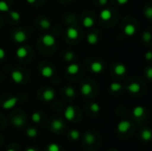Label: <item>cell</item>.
<instances>
[{
    "instance_id": "4dcf8cb0",
    "label": "cell",
    "mask_w": 152,
    "mask_h": 151,
    "mask_svg": "<svg viewBox=\"0 0 152 151\" xmlns=\"http://www.w3.org/2000/svg\"><path fill=\"white\" fill-rule=\"evenodd\" d=\"M10 11V5L9 4L4 0H0V12H7Z\"/></svg>"
},
{
    "instance_id": "7bdbcfd3",
    "label": "cell",
    "mask_w": 152,
    "mask_h": 151,
    "mask_svg": "<svg viewBox=\"0 0 152 151\" xmlns=\"http://www.w3.org/2000/svg\"><path fill=\"white\" fill-rule=\"evenodd\" d=\"M26 2H27L28 4H33L34 3H36V2H37V0H26Z\"/></svg>"
},
{
    "instance_id": "1f68e13d",
    "label": "cell",
    "mask_w": 152,
    "mask_h": 151,
    "mask_svg": "<svg viewBox=\"0 0 152 151\" xmlns=\"http://www.w3.org/2000/svg\"><path fill=\"white\" fill-rule=\"evenodd\" d=\"M89 109H90V110H91L93 113L97 114V113H99L100 110H101V106H100L97 102H92V103L90 104V106H89Z\"/></svg>"
},
{
    "instance_id": "f546056e",
    "label": "cell",
    "mask_w": 152,
    "mask_h": 151,
    "mask_svg": "<svg viewBox=\"0 0 152 151\" xmlns=\"http://www.w3.org/2000/svg\"><path fill=\"white\" fill-rule=\"evenodd\" d=\"M64 93H65V95H66L67 97H69V98H73V97L75 96L76 92H75V89H74L72 86L68 85V86L65 87V89H64Z\"/></svg>"
},
{
    "instance_id": "ffe728a7",
    "label": "cell",
    "mask_w": 152,
    "mask_h": 151,
    "mask_svg": "<svg viewBox=\"0 0 152 151\" xmlns=\"http://www.w3.org/2000/svg\"><path fill=\"white\" fill-rule=\"evenodd\" d=\"M80 66L77 63H71L66 68V72L69 75H76L79 72Z\"/></svg>"
},
{
    "instance_id": "d590c367",
    "label": "cell",
    "mask_w": 152,
    "mask_h": 151,
    "mask_svg": "<svg viewBox=\"0 0 152 151\" xmlns=\"http://www.w3.org/2000/svg\"><path fill=\"white\" fill-rule=\"evenodd\" d=\"M142 40L144 43H150L151 40V32L150 30L144 31L142 34Z\"/></svg>"
},
{
    "instance_id": "e575fe53",
    "label": "cell",
    "mask_w": 152,
    "mask_h": 151,
    "mask_svg": "<svg viewBox=\"0 0 152 151\" xmlns=\"http://www.w3.org/2000/svg\"><path fill=\"white\" fill-rule=\"evenodd\" d=\"M74 59H75V53L72 51L69 50V51H67L65 53V54H64V60L66 61H71Z\"/></svg>"
},
{
    "instance_id": "60d3db41",
    "label": "cell",
    "mask_w": 152,
    "mask_h": 151,
    "mask_svg": "<svg viewBox=\"0 0 152 151\" xmlns=\"http://www.w3.org/2000/svg\"><path fill=\"white\" fill-rule=\"evenodd\" d=\"M129 0H117V3L119 4V5H125L126 4H128Z\"/></svg>"
},
{
    "instance_id": "2e32d148",
    "label": "cell",
    "mask_w": 152,
    "mask_h": 151,
    "mask_svg": "<svg viewBox=\"0 0 152 151\" xmlns=\"http://www.w3.org/2000/svg\"><path fill=\"white\" fill-rule=\"evenodd\" d=\"M100 18L103 21H108L112 18V12L109 8H104L100 12Z\"/></svg>"
},
{
    "instance_id": "ee69618b",
    "label": "cell",
    "mask_w": 152,
    "mask_h": 151,
    "mask_svg": "<svg viewBox=\"0 0 152 151\" xmlns=\"http://www.w3.org/2000/svg\"><path fill=\"white\" fill-rule=\"evenodd\" d=\"M25 151H37V150H36V149H34L33 147H28V148H27V149H26V150Z\"/></svg>"
},
{
    "instance_id": "5b68a950",
    "label": "cell",
    "mask_w": 152,
    "mask_h": 151,
    "mask_svg": "<svg viewBox=\"0 0 152 151\" xmlns=\"http://www.w3.org/2000/svg\"><path fill=\"white\" fill-rule=\"evenodd\" d=\"M18 101H19V98L12 96L11 98H8L2 103V108L4 109H11L15 107V105L18 103Z\"/></svg>"
},
{
    "instance_id": "ab89813d",
    "label": "cell",
    "mask_w": 152,
    "mask_h": 151,
    "mask_svg": "<svg viewBox=\"0 0 152 151\" xmlns=\"http://www.w3.org/2000/svg\"><path fill=\"white\" fill-rule=\"evenodd\" d=\"M144 58H145V60H147V61H151L152 60V53L151 51H148L146 53H145V55H144Z\"/></svg>"
},
{
    "instance_id": "d6a6232c",
    "label": "cell",
    "mask_w": 152,
    "mask_h": 151,
    "mask_svg": "<svg viewBox=\"0 0 152 151\" xmlns=\"http://www.w3.org/2000/svg\"><path fill=\"white\" fill-rule=\"evenodd\" d=\"M31 120L36 124L40 123V121H41V114H40V112H38V111L33 112L32 115H31Z\"/></svg>"
},
{
    "instance_id": "3957f363",
    "label": "cell",
    "mask_w": 152,
    "mask_h": 151,
    "mask_svg": "<svg viewBox=\"0 0 152 151\" xmlns=\"http://www.w3.org/2000/svg\"><path fill=\"white\" fill-rule=\"evenodd\" d=\"M41 40H42L43 44L46 47H52L56 44L55 37L51 34H45L44 36H42Z\"/></svg>"
},
{
    "instance_id": "f6af8a7d",
    "label": "cell",
    "mask_w": 152,
    "mask_h": 151,
    "mask_svg": "<svg viewBox=\"0 0 152 151\" xmlns=\"http://www.w3.org/2000/svg\"><path fill=\"white\" fill-rule=\"evenodd\" d=\"M6 151H16L14 149H12V148H8L7 150H6Z\"/></svg>"
},
{
    "instance_id": "9a60e30c",
    "label": "cell",
    "mask_w": 152,
    "mask_h": 151,
    "mask_svg": "<svg viewBox=\"0 0 152 151\" xmlns=\"http://www.w3.org/2000/svg\"><path fill=\"white\" fill-rule=\"evenodd\" d=\"M80 92L84 96H89L93 93V85L90 83H84L80 87Z\"/></svg>"
},
{
    "instance_id": "484cf974",
    "label": "cell",
    "mask_w": 152,
    "mask_h": 151,
    "mask_svg": "<svg viewBox=\"0 0 152 151\" xmlns=\"http://www.w3.org/2000/svg\"><path fill=\"white\" fill-rule=\"evenodd\" d=\"M9 17L11 18V20L13 21V22H19L20 20V14L19 12L17 11H9Z\"/></svg>"
},
{
    "instance_id": "74e56055",
    "label": "cell",
    "mask_w": 152,
    "mask_h": 151,
    "mask_svg": "<svg viewBox=\"0 0 152 151\" xmlns=\"http://www.w3.org/2000/svg\"><path fill=\"white\" fill-rule=\"evenodd\" d=\"M145 74H146V77H147V78L151 81V77H152V69L151 67H149V68H147V69L145 70Z\"/></svg>"
},
{
    "instance_id": "ba28073f",
    "label": "cell",
    "mask_w": 152,
    "mask_h": 151,
    "mask_svg": "<svg viewBox=\"0 0 152 151\" xmlns=\"http://www.w3.org/2000/svg\"><path fill=\"white\" fill-rule=\"evenodd\" d=\"M104 69L103 63L100 61H94L90 65V70L94 74H101Z\"/></svg>"
},
{
    "instance_id": "4316f807",
    "label": "cell",
    "mask_w": 152,
    "mask_h": 151,
    "mask_svg": "<svg viewBox=\"0 0 152 151\" xmlns=\"http://www.w3.org/2000/svg\"><path fill=\"white\" fill-rule=\"evenodd\" d=\"M69 136L70 140L76 142V141L79 140V138H80V132L77 129H71L69 132Z\"/></svg>"
},
{
    "instance_id": "52a82bcc",
    "label": "cell",
    "mask_w": 152,
    "mask_h": 151,
    "mask_svg": "<svg viewBox=\"0 0 152 151\" xmlns=\"http://www.w3.org/2000/svg\"><path fill=\"white\" fill-rule=\"evenodd\" d=\"M131 126H132V124H131L130 121H128V120H121V121L118 122L117 129H118V131L119 133H126V132H128L130 130Z\"/></svg>"
},
{
    "instance_id": "b9f144b4",
    "label": "cell",
    "mask_w": 152,
    "mask_h": 151,
    "mask_svg": "<svg viewBox=\"0 0 152 151\" xmlns=\"http://www.w3.org/2000/svg\"><path fill=\"white\" fill-rule=\"evenodd\" d=\"M98 2L102 4V5H105L108 4V0H98Z\"/></svg>"
},
{
    "instance_id": "83f0119b",
    "label": "cell",
    "mask_w": 152,
    "mask_h": 151,
    "mask_svg": "<svg viewBox=\"0 0 152 151\" xmlns=\"http://www.w3.org/2000/svg\"><path fill=\"white\" fill-rule=\"evenodd\" d=\"M122 85L118 82H112L110 85V90L111 93H118L122 89Z\"/></svg>"
},
{
    "instance_id": "bcb514c9",
    "label": "cell",
    "mask_w": 152,
    "mask_h": 151,
    "mask_svg": "<svg viewBox=\"0 0 152 151\" xmlns=\"http://www.w3.org/2000/svg\"><path fill=\"white\" fill-rule=\"evenodd\" d=\"M0 23H1V21H0Z\"/></svg>"
},
{
    "instance_id": "836d02e7",
    "label": "cell",
    "mask_w": 152,
    "mask_h": 151,
    "mask_svg": "<svg viewBox=\"0 0 152 151\" xmlns=\"http://www.w3.org/2000/svg\"><path fill=\"white\" fill-rule=\"evenodd\" d=\"M46 150L47 151H61V148H60L59 144H57L55 142H52L47 145Z\"/></svg>"
},
{
    "instance_id": "44dd1931",
    "label": "cell",
    "mask_w": 152,
    "mask_h": 151,
    "mask_svg": "<svg viewBox=\"0 0 152 151\" xmlns=\"http://www.w3.org/2000/svg\"><path fill=\"white\" fill-rule=\"evenodd\" d=\"M144 113H145V109L142 106H136L132 110V114L135 118H140L143 117Z\"/></svg>"
},
{
    "instance_id": "603a6c76",
    "label": "cell",
    "mask_w": 152,
    "mask_h": 151,
    "mask_svg": "<svg viewBox=\"0 0 152 151\" xmlns=\"http://www.w3.org/2000/svg\"><path fill=\"white\" fill-rule=\"evenodd\" d=\"M141 139L145 142H151V129L144 128L141 133Z\"/></svg>"
},
{
    "instance_id": "9c48e42d",
    "label": "cell",
    "mask_w": 152,
    "mask_h": 151,
    "mask_svg": "<svg viewBox=\"0 0 152 151\" xmlns=\"http://www.w3.org/2000/svg\"><path fill=\"white\" fill-rule=\"evenodd\" d=\"M66 36L69 39L71 40H76L79 37V30L76 27H69L66 30Z\"/></svg>"
},
{
    "instance_id": "f1b7e54d",
    "label": "cell",
    "mask_w": 152,
    "mask_h": 151,
    "mask_svg": "<svg viewBox=\"0 0 152 151\" xmlns=\"http://www.w3.org/2000/svg\"><path fill=\"white\" fill-rule=\"evenodd\" d=\"M37 134H38V132L35 127H28L26 130V135L28 138H35L37 136Z\"/></svg>"
},
{
    "instance_id": "cb8c5ba5",
    "label": "cell",
    "mask_w": 152,
    "mask_h": 151,
    "mask_svg": "<svg viewBox=\"0 0 152 151\" xmlns=\"http://www.w3.org/2000/svg\"><path fill=\"white\" fill-rule=\"evenodd\" d=\"M12 125H13L15 127H18V128L22 127V126L24 125V124H25V121H24L23 117H20V116H16V117H14L12 118Z\"/></svg>"
},
{
    "instance_id": "7c38bea8",
    "label": "cell",
    "mask_w": 152,
    "mask_h": 151,
    "mask_svg": "<svg viewBox=\"0 0 152 151\" xmlns=\"http://www.w3.org/2000/svg\"><path fill=\"white\" fill-rule=\"evenodd\" d=\"M42 96H43V100L45 101L49 102V101H52L55 98V92L52 88H47L43 92Z\"/></svg>"
},
{
    "instance_id": "7402d4cb",
    "label": "cell",
    "mask_w": 152,
    "mask_h": 151,
    "mask_svg": "<svg viewBox=\"0 0 152 151\" xmlns=\"http://www.w3.org/2000/svg\"><path fill=\"white\" fill-rule=\"evenodd\" d=\"M38 23H39L40 28H41L43 30H48V29L51 28V26H52L51 21H50L49 19L46 18V17H42V18H40Z\"/></svg>"
},
{
    "instance_id": "5bb4252c",
    "label": "cell",
    "mask_w": 152,
    "mask_h": 151,
    "mask_svg": "<svg viewBox=\"0 0 152 151\" xmlns=\"http://www.w3.org/2000/svg\"><path fill=\"white\" fill-rule=\"evenodd\" d=\"M95 23V20H94V18L91 15H86L83 18L82 20V25L84 28H91L94 27Z\"/></svg>"
},
{
    "instance_id": "7a4b0ae2",
    "label": "cell",
    "mask_w": 152,
    "mask_h": 151,
    "mask_svg": "<svg viewBox=\"0 0 152 151\" xmlns=\"http://www.w3.org/2000/svg\"><path fill=\"white\" fill-rule=\"evenodd\" d=\"M136 27L134 24H133L132 22H128L126 23L124 27H123V32L126 36L132 37L135 35L136 33Z\"/></svg>"
},
{
    "instance_id": "6da1fadb",
    "label": "cell",
    "mask_w": 152,
    "mask_h": 151,
    "mask_svg": "<svg viewBox=\"0 0 152 151\" xmlns=\"http://www.w3.org/2000/svg\"><path fill=\"white\" fill-rule=\"evenodd\" d=\"M12 38H13V40H14L16 43H18V44H22V43H24V42L27 40L28 36H27V34H26V32H25L24 30L19 29V30H16V31L13 33Z\"/></svg>"
},
{
    "instance_id": "ac0fdd59",
    "label": "cell",
    "mask_w": 152,
    "mask_h": 151,
    "mask_svg": "<svg viewBox=\"0 0 152 151\" xmlns=\"http://www.w3.org/2000/svg\"><path fill=\"white\" fill-rule=\"evenodd\" d=\"M28 51L27 47L21 45V46H19L16 49L15 54H16V57L18 59H20L21 60V59H24V58H26L28 56Z\"/></svg>"
},
{
    "instance_id": "277c9868",
    "label": "cell",
    "mask_w": 152,
    "mask_h": 151,
    "mask_svg": "<svg viewBox=\"0 0 152 151\" xmlns=\"http://www.w3.org/2000/svg\"><path fill=\"white\" fill-rule=\"evenodd\" d=\"M11 78L13 83L15 84H21L24 81V75L20 70L14 69L11 72Z\"/></svg>"
},
{
    "instance_id": "8fae6325",
    "label": "cell",
    "mask_w": 152,
    "mask_h": 151,
    "mask_svg": "<svg viewBox=\"0 0 152 151\" xmlns=\"http://www.w3.org/2000/svg\"><path fill=\"white\" fill-rule=\"evenodd\" d=\"M75 117H76L75 108L73 106H71V105L66 107V109L64 110V117H65V119H67L68 121H73Z\"/></svg>"
},
{
    "instance_id": "d6986e66",
    "label": "cell",
    "mask_w": 152,
    "mask_h": 151,
    "mask_svg": "<svg viewBox=\"0 0 152 151\" xmlns=\"http://www.w3.org/2000/svg\"><path fill=\"white\" fill-rule=\"evenodd\" d=\"M86 41L90 45H96L99 43V36L96 33H89L86 36Z\"/></svg>"
},
{
    "instance_id": "8992f818",
    "label": "cell",
    "mask_w": 152,
    "mask_h": 151,
    "mask_svg": "<svg viewBox=\"0 0 152 151\" xmlns=\"http://www.w3.org/2000/svg\"><path fill=\"white\" fill-rule=\"evenodd\" d=\"M39 73L45 78H51L54 74V69L50 65H45L44 67H42Z\"/></svg>"
},
{
    "instance_id": "8d00e7d4",
    "label": "cell",
    "mask_w": 152,
    "mask_h": 151,
    "mask_svg": "<svg viewBox=\"0 0 152 151\" xmlns=\"http://www.w3.org/2000/svg\"><path fill=\"white\" fill-rule=\"evenodd\" d=\"M144 16L149 19V20H151L152 18V8L151 6H148L145 8V11H144Z\"/></svg>"
},
{
    "instance_id": "d4e9b609",
    "label": "cell",
    "mask_w": 152,
    "mask_h": 151,
    "mask_svg": "<svg viewBox=\"0 0 152 151\" xmlns=\"http://www.w3.org/2000/svg\"><path fill=\"white\" fill-rule=\"evenodd\" d=\"M95 141H96V138H95V135L93 133H90V132L88 133L87 132L85 134V142H86V144L92 145V144H94L95 142Z\"/></svg>"
},
{
    "instance_id": "e0dca14e",
    "label": "cell",
    "mask_w": 152,
    "mask_h": 151,
    "mask_svg": "<svg viewBox=\"0 0 152 151\" xmlns=\"http://www.w3.org/2000/svg\"><path fill=\"white\" fill-rule=\"evenodd\" d=\"M127 68L123 63H117L114 67V72L117 76H123L126 73Z\"/></svg>"
},
{
    "instance_id": "30bf717a",
    "label": "cell",
    "mask_w": 152,
    "mask_h": 151,
    "mask_svg": "<svg viewBox=\"0 0 152 151\" xmlns=\"http://www.w3.org/2000/svg\"><path fill=\"white\" fill-rule=\"evenodd\" d=\"M63 127H64V124H63L62 120H61V119L55 118L51 123V129L54 133H58L61 132L62 129H63Z\"/></svg>"
},
{
    "instance_id": "f35d334b",
    "label": "cell",
    "mask_w": 152,
    "mask_h": 151,
    "mask_svg": "<svg viewBox=\"0 0 152 151\" xmlns=\"http://www.w3.org/2000/svg\"><path fill=\"white\" fill-rule=\"evenodd\" d=\"M6 56V53L5 50L2 47H0V60H4Z\"/></svg>"
},
{
    "instance_id": "4fadbf2b",
    "label": "cell",
    "mask_w": 152,
    "mask_h": 151,
    "mask_svg": "<svg viewBox=\"0 0 152 151\" xmlns=\"http://www.w3.org/2000/svg\"><path fill=\"white\" fill-rule=\"evenodd\" d=\"M127 91L132 94H136V93H140V91H141V85L136 81H133L128 84Z\"/></svg>"
}]
</instances>
